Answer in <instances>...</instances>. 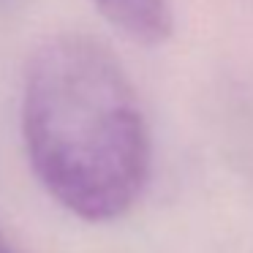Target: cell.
Returning <instances> with one entry per match:
<instances>
[{
  "label": "cell",
  "instance_id": "1",
  "mask_svg": "<svg viewBox=\"0 0 253 253\" xmlns=\"http://www.w3.org/2000/svg\"><path fill=\"white\" fill-rule=\"evenodd\" d=\"M22 136L33 174L90 223L126 215L150 174V131L112 49L60 33L33 52L22 90Z\"/></svg>",
  "mask_w": 253,
  "mask_h": 253
},
{
  "label": "cell",
  "instance_id": "2",
  "mask_svg": "<svg viewBox=\"0 0 253 253\" xmlns=\"http://www.w3.org/2000/svg\"><path fill=\"white\" fill-rule=\"evenodd\" d=\"M120 33L144 46L164 44L171 36L169 0H93Z\"/></svg>",
  "mask_w": 253,
  "mask_h": 253
},
{
  "label": "cell",
  "instance_id": "3",
  "mask_svg": "<svg viewBox=\"0 0 253 253\" xmlns=\"http://www.w3.org/2000/svg\"><path fill=\"white\" fill-rule=\"evenodd\" d=\"M0 253H14V251H11V245H8V242L3 240V237H0Z\"/></svg>",
  "mask_w": 253,
  "mask_h": 253
}]
</instances>
